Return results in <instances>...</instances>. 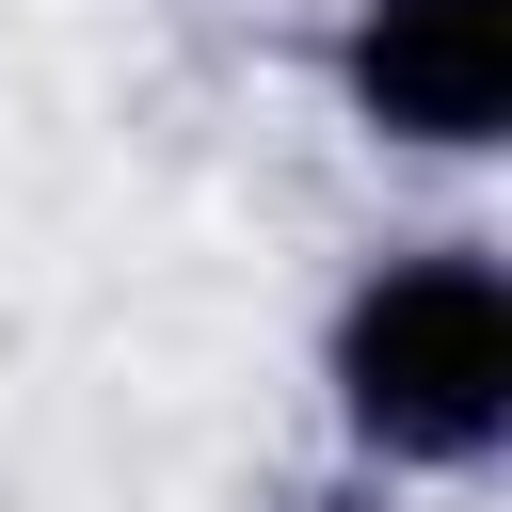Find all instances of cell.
<instances>
[{
	"label": "cell",
	"mask_w": 512,
	"mask_h": 512,
	"mask_svg": "<svg viewBox=\"0 0 512 512\" xmlns=\"http://www.w3.org/2000/svg\"><path fill=\"white\" fill-rule=\"evenodd\" d=\"M320 432L368 480H496L512 464V256L480 224L368 240L320 304Z\"/></svg>",
	"instance_id": "6da1fadb"
},
{
	"label": "cell",
	"mask_w": 512,
	"mask_h": 512,
	"mask_svg": "<svg viewBox=\"0 0 512 512\" xmlns=\"http://www.w3.org/2000/svg\"><path fill=\"white\" fill-rule=\"evenodd\" d=\"M320 96L384 160H496L512 144V0H336Z\"/></svg>",
	"instance_id": "7a4b0ae2"
}]
</instances>
